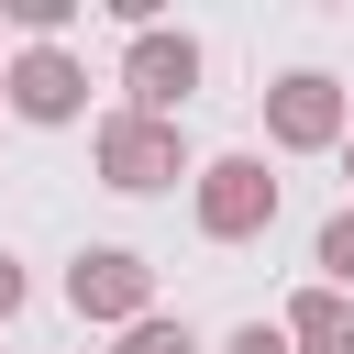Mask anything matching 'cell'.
<instances>
[{
	"instance_id": "30bf717a",
	"label": "cell",
	"mask_w": 354,
	"mask_h": 354,
	"mask_svg": "<svg viewBox=\"0 0 354 354\" xmlns=\"http://www.w3.org/2000/svg\"><path fill=\"white\" fill-rule=\"evenodd\" d=\"M122 354H210V343H199L188 321H166V310H144V321L122 332Z\"/></svg>"
},
{
	"instance_id": "3957f363",
	"label": "cell",
	"mask_w": 354,
	"mask_h": 354,
	"mask_svg": "<svg viewBox=\"0 0 354 354\" xmlns=\"http://www.w3.org/2000/svg\"><path fill=\"white\" fill-rule=\"evenodd\" d=\"M354 133V88L332 77V66H288L277 88H266V144L277 155H332Z\"/></svg>"
},
{
	"instance_id": "9c48e42d",
	"label": "cell",
	"mask_w": 354,
	"mask_h": 354,
	"mask_svg": "<svg viewBox=\"0 0 354 354\" xmlns=\"http://www.w3.org/2000/svg\"><path fill=\"white\" fill-rule=\"evenodd\" d=\"M0 22H11L22 44H66V22H77V0H0Z\"/></svg>"
},
{
	"instance_id": "52a82bcc",
	"label": "cell",
	"mask_w": 354,
	"mask_h": 354,
	"mask_svg": "<svg viewBox=\"0 0 354 354\" xmlns=\"http://www.w3.org/2000/svg\"><path fill=\"white\" fill-rule=\"evenodd\" d=\"M277 332H288V354H354V299L343 288H299Z\"/></svg>"
},
{
	"instance_id": "8992f818",
	"label": "cell",
	"mask_w": 354,
	"mask_h": 354,
	"mask_svg": "<svg viewBox=\"0 0 354 354\" xmlns=\"http://www.w3.org/2000/svg\"><path fill=\"white\" fill-rule=\"evenodd\" d=\"M0 111L55 133V122H77V111H88V66H77L66 44H22V55L0 66Z\"/></svg>"
},
{
	"instance_id": "277c9868",
	"label": "cell",
	"mask_w": 354,
	"mask_h": 354,
	"mask_svg": "<svg viewBox=\"0 0 354 354\" xmlns=\"http://www.w3.org/2000/svg\"><path fill=\"white\" fill-rule=\"evenodd\" d=\"M199 33H177V22H144L133 44H122V111H144V122H177L188 111V88H199Z\"/></svg>"
},
{
	"instance_id": "5bb4252c",
	"label": "cell",
	"mask_w": 354,
	"mask_h": 354,
	"mask_svg": "<svg viewBox=\"0 0 354 354\" xmlns=\"http://www.w3.org/2000/svg\"><path fill=\"white\" fill-rule=\"evenodd\" d=\"M0 122H11V111H0Z\"/></svg>"
},
{
	"instance_id": "5b68a950",
	"label": "cell",
	"mask_w": 354,
	"mask_h": 354,
	"mask_svg": "<svg viewBox=\"0 0 354 354\" xmlns=\"http://www.w3.org/2000/svg\"><path fill=\"white\" fill-rule=\"evenodd\" d=\"M66 310H77V321H111V332H133V321L155 310V266H144L133 243H88V254L66 266Z\"/></svg>"
},
{
	"instance_id": "6da1fadb",
	"label": "cell",
	"mask_w": 354,
	"mask_h": 354,
	"mask_svg": "<svg viewBox=\"0 0 354 354\" xmlns=\"http://www.w3.org/2000/svg\"><path fill=\"white\" fill-rule=\"evenodd\" d=\"M88 155H100V188H122V199H155V188L188 177V133L177 122H144V111H100Z\"/></svg>"
},
{
	"instance_id": "7a4b0ae2",
	"label": "cell",
	"mask_w": 354,
	"mask_h": 354,
	"mask_svg": "<svg viewBox=\"0 0 354 354\" xmlns=\"http://www.w3.org/2000/svg\"><path fill=\"white\" fill-rule=\"evenodd\" d=\"M188 210H199L210 243H266V232H277V177H266V155H210V166H188Z\"/></svg>"
},
{
	"instance_id": "ba28073f",
	"label": "cell",
	"mask_w": 354,
	"mask_h": 354,
	"mask_svg": "<svg viewBox=\"0 0 354 354\" xmlns=\"http://www.w3.org/2000/svg\"><path fill=\"white\" fill-rule=\"evenodd\" d=\"M310 266H321V288H343V299H354V199H343V210L321 221V243H310Z\"/></svg>"
},
{
	"instance_id": "8fae6325",
	"label": "cell",
	"mask_w": 354,
	"mask_h": 354,
	"mask_svg": "<svg viewBox=\"0 0 354 354\" xmlns=\"http://www.w3.org/2000/svg\"><path fill=\"white\" fill-rule=\"evenodd\" d=\"M221 354H288V332L277 321H243V332H221Z\"/></svg>"
},
{
	"instance_id": "4fadbf2b",
	"label": "cell",
	"mask_w": 354,
	"mask_h": 354,
	"mask_svg": "<svg viewBox=\"0 0 354 354\" xmlns=\"http://www.w3.org/2000/svg\"><path fill=\"white\" fill-rule=\"evenodd\" d=\"M332 155H343V177H354V133H343V144H332Z\"/></svg>"
},
{
	"instance_id": "7c38bea8",
	"label": "cell",
	"mask_w": 354,
	"mask_h": 354,
	"mask_svg": "<svg viewBox=\"0 0 354 354\" xmlns=\"http://www.w3.org/2000/svg\"><path fill=\"white\" fill-rule=\"evenodd\" d=\"M22 299H33V277H22V266H11V254H0V321H11V310H22Z\"/></svg>"
}]
</instances>
